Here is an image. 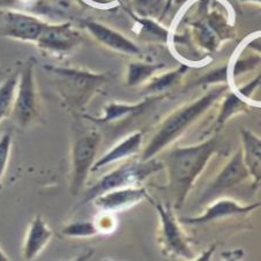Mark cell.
Returning a JSON list of instances; mask_svg holds the SVG:
<instances>
[{"mask_svg":"<svg viewBox=\"0 0 261 261\" xmlns=\"http://www.w3.org/2000/svg\"><path fill=\"white\" fill-rule=\"evenodd\" d=\"M101 138L97 134H88L80 138L73 148V179L72 193L76 194L86 180L93 165Z\"/></svg>","mask_w":261,"mask_h":261,"instance_id":"6","label":"cell"},{"mask_svg":"<svg viewBox=\"0 0 261 261\" xmlns=\"http://www.w3.org/2000/svg\"><path fill=\"white\" fill-rule=\"evenodd\" d=\"M86 27L94 35V37L97 41L111 47V49L128 55H138L140 52L139 47L133 42H130L121 34L115 32V30L106 27V25L91 21V22L86 24Z\"/></svg>","mask_w":261,"mask_h":261,"instance_id":"9","label":"cell"},{"mask_svg":"<svg viewBox=\"0 0 261 261\" xmlns=\"http://www.w3.org/2000/svg\"><path fill=\"white\" fill-rule=\"evenodd\" d=\"M180 74V71H177V72H172V73H169L167 75H164L162 77H160L159 80H156L153 85L149 87L150 90H161V89H164L165 87L170 86L172 82H175L176 79L178 77V75Z\"/></svg>","mask_w":261,"mask_h":261,"instance_id":"21","label":"cell"},{"mask_svg":"<svg viewBox=\"0 0 261 261\" xmlns=\"http://www.w3.org/2000/svg\"><path fill=\"white\" fill-rule=\"evenodd\" d=\"M97 232L96 228L90 222H75L67 225L66 228L63 230V233L66 236L76 237V236H91Z\"/></svg>","mask_w":261,"mask_h":261,"instance_id":"19","label":"cell"},{"mask_svg":"<svg viewBox=\"0 0 261 261\" xmlns=\"http://www.w3.org/2000/svg\"><path fill=\"white\" fill-rule=\"evenodd\" d=\"M224 89L225 87H222V88L213 90L207 95H204L203 97L199 98L198 101L180 109V110H178L172 116L169 117L163 125L161 126L160 130L156 133V136L145 150L142 158L143 162L149 160L156 153H159L164 146L175 140L178 136H180L200 115L203 114L215 102V99L220 96Z\"/></svg>","mask_w":261,"mask_h":261,"instance_id":"2","label":"cell"},{"mask_svg":"<svg viewBox=\"0 0 261 261\" xmlns=\"http://www.w3.org/2000/svg\"><path fill=\"white\" fill-rule=\"evenodd\" d=\"M161 168H162V165L156 162V161H148L146 163L139 164L137 163L123 165V167H120L117 170L109 173L106 177H103L94 188H91L86 193L81 203L85 204L90 201V200L97 198L98 195L109 192V191L118 190L126 185H132L134 182L141 181L153 172L159 171Z\"/></svg>","mask_w":261,"mask_h":261,"instance_id":"3","label":"cell"},{"mask_svg":"<svg viewBox=\"0 0 261 261\" xmlns=\"http://www.w3.org/2000/svg\"><path fill=\"white\" fill-rule=\"evenodd\" d=\"M12 148V133L5 132L0 137V181L5 175Z\"/></svg>","mask_w":261,"mask_h":261,"instance_id":"18","label":"cell"},{"mask_svg":"<svg viewBox=\"0 0 261 261\" xmlns=\"http://www.w3.org/2000/svg\"><path fill=\"white\" fill-rule=\"evenodd\" d=\"M45 24L38 17L22 12H0V35L13 40L36 42Z\"/></svg>","mask_w":261,"mask_h":261,"instance_id":"5","label":"cell"},{"mask_svg":"<svg viewBox=\"0 0 261 261\" xmlns=\"http://www.w3.org/2000/svg\"><path fill=\"white\" fill-rule=\"evenodd\" d=\"M158 210L163 224V237L165 246L177 254L192 256L189 247L185 244L184 237H182L180 230L178 229L176 222L173 220L170 210L169 208H164L161 204H158Z\"/></svg>","mask_w":261,"mask_h":261,"instance_id":"10","label":"cell"},{"mask_svg":"<svg viewBox=\"0 0 261 261\" xmlns=\"http://www.w3.org/2000/svg\"><path fill=\"white\" fill-rule=\"evenodd\" d=\"M163 67V65H147V64H132L128 68V85H138L155 71Z\"/></svg>","mask_w":261,"mask_h":261,"instance_id":"17","label":"cell"},{"mask_svg":"<svg viewBox=\"0 0 261 261\" xmlns=\"http://www.w3.org/2000/svg\"><path fill=\"white\" fill-rule=\"evenodd\" d=\"M243 138L245 145V162L250 171L254 176L255 180H260V165H261V148L260 140L253 136L250 130L243 129Z\"/></svg>","mask_w":261,"mask_h":261,"instance_id":"15","label":"cell"},{"mask_svg":"<svg viewBox=\"0 0 261 261\" xmlns=\"http://www.w3.org/2000/svg\"><path fill=\"white\" fill-rule=\"evenodd\" d=\"M143 197H146V191L143 189H125L119 191H109V192L98 195L94 200H96V204L102 210L116 211L137 203Z\"/></svg>","mask_w":261,"mask_h":261,"instance_id":"11","label":"cell"},{"mask_svg":"<svg viewBox=\"0 0 261 261\" xmlns=\"http://www.w3.org/2000/svg\"><path fill=\"white\" fill-rule=\"evenodd\" d=\"M258 206H259V203L254 204V206H250V207H241V206H238L236 202L228 201V200H223V201H219L212 208H210V210L206 212V214H204L203 216L197 217V219L186 220V222H189V223H198V222H201L202 223V222L219 219V217L250 212L251 210H253V208L258 207Z\"/></svg>","mask_w":261,"mask_h":261,"instance_id":"14","label":"cell"},{"mask_svg":"<svg viewBox=\"0 0 261 261\" xmlns=\"http://www.w3.org/2000/svg\"><path fill=\"white\" fill-rule=\"evenodd\" d=\"M8 260V258H7V255L4 253V251L0 249V261H7Z\"/></svg>","mask_w":261,"mask_h":261,"instance_id":"22","label":"cell"},{"mask_svg":"<svg viewBox=\"0 0 261 261\" xmlns=\"http://www.w3.org/2000/svg\"><path fill=\"white\" fill-rule=\"evenodd\" d=\"M170 3H171V0H169V3H168V5H170Z\"/></svg>","mask_w":261,"mask_h":261,"instance_id":"23","label":"cell"},{"mask_svg":"<svg viewBox=\"0 0 261 261\" xmlns=\"http://www.w3.org/2000/svg\"><path fill=\"white\" fill-rule=\"evenodd\" d=\"M246 176V165L244 163V159H243V154L239 151L231 162L227 165V168L221 172V175L217 177L214 185L210 191V194L212 192H219L220 190H224L232 185H236L237 182H241L244 179Z\"/></svg>","mask_w":261,"mask_h":261,"instance_id":"12","label":"cell"},{"mask_svg":"<svg viewBox=\"0 0 261 261\" xmlns=\"http://www.w3.org/2000/svg\"><path fill=\"white\" fill-rule=\"evenodd\" d=\"M12 115L16 124H19L21 127H27L38 115L37 90L34 75V63L32 60L25 64L20 73Z\"/></svg>","mask_w":261,"mask_h":261,"instance_id":"4","label":"cell"},{"mask_svg":"<svg viewBox=\"0 0 261 261\" xmlns=\"http://www.w3.org/2000/svg\"><path fill=\"white\" fill-rule=\"evenodd\" d=\"M52 237V231L40 215L34 217L23 246V258L33 260L45 249Z\"/></svg>","mask_w":261,"mask_h":261,"instance_id":"8","label":"cell"},{"mask_svg":"<svg viewBox=\"0 0 261 261\" xmlns=\"http://www.w3.org/2000/svg\"><path fill=\"white\" fill-rule=\"evenodd\" d=\"M141 142H142L141 133H134L133 136H130L128 139H126L125 141L119 143V145L117 146L115 149H112L110 153H108L106 156H103L101 160L97 161V162L95 163L94 168H91V170H97V169H99L108 163L115 162V161L127 158V156L137 153V151L140 149Z\"/></svg>","mask_w":261,"mask_h":261,"instance_id":"13","label":"cell"},{"mask_svg":"<svg viewBox=\"0 0 261 261\" xmlns=\"http://www.w3.org/2000/svg\"><path fill=\"white\" fill-rule=\"evenodd\" d=\"M143 107V104L136 107H127V106H110L107 110V116L103 121H109L114 120L115 118H118L120 116H124L126 114H129V112H133Z\"/></svg>","mask_w":261,"mask_h":261,"instance_id":"20","label":"cell"},{"mask_svg":"<svg viewBox=\"0 0 261 261\" xmlns=\"http://www.w3.org/2000/svg\"><path fill=\"white\" fill-rule=\"evenodd\" d=\"M216 148V139H211L202 145L175 149L169 156L171 186L177 192L181 203L191 184L206 165L208 159Z\"/></svg>","mask_w":261,"mask_h":261,"instance_id":"1","label":"cell"},{"mask_svg":"<svg viewBox=\"0 0 261 261\" xmlns=\"http://www.w3.org/2000/svg\"><path fill=\"white\" fill-rule=\"evenodd\" d=\"M17 80V75H13L0 85V123L12 114Z\"/></svg>","mask_w":261,"mask_h":261,"instance_id":"16","label":"cell"},{"mask_svg":"<svg viewBox=\"0 0 261 261\" xmlns=\"http://www.w3.org/2000/svg\"><path fill=\"white\" fill-rule=\"evenodd\" d=\"M81 41L80 34L69 23L45 24L40 37L35 42L40 49L55 55L72 50Z\"/></svg>","mask_w":261,"mask_h":261,"instance_id":"7","label":"cell"}]
</instances>
